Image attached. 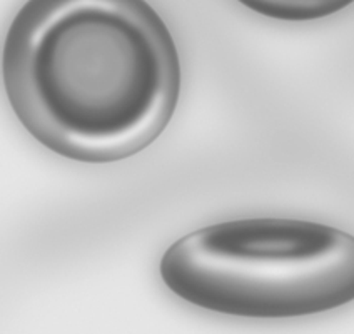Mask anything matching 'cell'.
<instances>
[{
  "instance_id": "cell-3",
  "label": "cell",
  "mask_w": 354,
  "mask_h": 334,
  "mask_svg": "<svg viewBox=\"0 0 354 334\" xmlns=\"http://www.w3.org/2000/svg\"><path fill=\"white\" fill-rule=\"evenodd\" d=\"M256 14L286 22H308L335 15L354 0H237Z\"/></svg>"
},
{
  "instance_id": "cell-2",
  "label": "cell",
  "mask_w": 354,
  "mask_h": 334,
  "mask_svg": "<svg viewBox=\"0 0 354 334\" xmlns=\"http://www.w3.org/2000/svg\"><path fill=\"white\" fill-rule=\"evenodd\" d=\"M159 275L172 295L217 315H321L354 301V236L313 221H226L177 239Z\"/></svg>"
},
{
  "instance_id": "cell-1",
  "label": "cell",
  "mask_w": 354,
  "mask_h": 334,
  "mask_svg": "<svg viewBox=\"0 0 354 334\" xmlns=\"http://www.w3.org/2000/svg\"><path fill=\"white\" fill-rule=\"evenodd\" d=\"M2 74L32 138L88 164L151 146L180 94L176 42L146 0H27L7 30Z\"/></svg>"
}]
</instances>
